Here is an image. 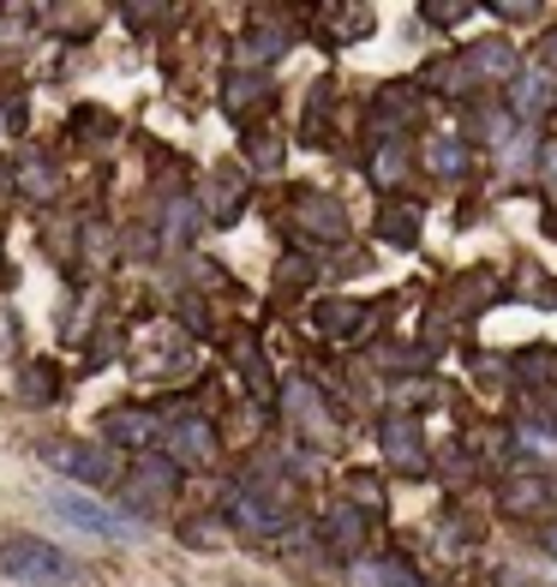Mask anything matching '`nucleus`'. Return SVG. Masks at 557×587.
Returning <instances> with one entry per match:
<instances>
[{"mask_svg": "<svg viewBox=\"0 0 557 587\" xmlns=\"http://www.w3.org/2000/svg\"><path fill=\"white\" fill-rule=\"evenodd\" d=\"M353 318H360V312H353V306H324V312H318V330H330V336H341V330H348L353 324Z\"/></svg>", "mask_w": 557, "mask_h": 587, "instance_id": "18", "label": "nucleus"}, {"mask_svg": "<svg viewBox=\"0 0 557 587\" xmlns=\"http://www.w3.org/2000/svg\"><path fill=\"white\" fill-rule=\"evenodd\" d=\"M324 533L336 540V552H360V540H365V521L353 516V509H330V521H324Z\"/></svg>", "mask_w": 557, "mask_h": 587, "instance_id": "9", "label": "nucleus"}, {"mask_svg": "<svg viewBox=\"0 0 557 587\" xmlns=\"http://www.w3.org/2000/svg\"><path fill=\"white\" fill-rule=\"evenodd\" d=\"M515 444H522V450H534V456H557V426H539V419H527L522 431H515Z\"/></svg>", "mask_w": 557, "mask_h": 587, "instance_id": "14", "label": "nucleus"}, {"mask_svg": "<svg viewBox=\"0 0 557 587\" xmlns=\"http://www.w3.org/2000/svg\"><path fill=\"white\" fill-rule=\"evenodd\" d=\"M169 492H174V474H169V468H150V474L138 480V497H132V509L156 504V497H169Z\"/></svg>", "mask_w": 557, "mask_h": 587, "instance_id": "16", "label": "nucleus"}, {"mask_svg": "<svg viewBox=\"0 0 557 587\" xmlns=\"http://www.w3.org/2000/svg\"><path fill=\"white\" fill-rule=\"evenodd\" d=\"M300 216H306V228L318 240H341V210L330 198H306V204H300Z\"/></svg>", "mask_w": 557, "mask_h": 587, "instance_id": "11", "label": "nucleus"}, {"mask_svg": "<svg viewBox=\"0 0 557 587\" xmlns=\"http://www.w3.org/2000/svg\"><path fill=\"white\" fill-rule=\"evenodd\" d=\"M0 564H7V576H19V582H43V587H60V582L79 576V569H72L48 540H36V533H19V540L0 545Z\"/></svg>", "mask_w": 557, "mask_h": 587, "instance_id": "1", "label": "nucleus"}, {"mask_svg": "<svg viewBox=\"0 0 557 587\" xmlns=\"http://www.w3.org/2000/svg\"><path fill=\"white\" fill-rule=\"evenodd\" d=\"M426 162L455 181V174H467V145H455V138H432V145H426Z\"/></svg>", "mask_w": 557, "mask_h": 587, "instance_id": "12", "label": "nucleus"}, {"mask_svg": "<svg viewBox=\"0 0 557 587\" xmlns=\"http://www.w3.org/2000/svg\"><path fill=\"white\" fill-rule=\"evenodd\" d=\"M420 19H432V24H462V19H467V7H426Z\"/></svg>", "mask_w": 557, "mask_h": 587, "instance_id": "21", "label": "nucleus"}, {"mask_svg": "<svg viewBox=\"0 0 557 587\" xmlns=\"http://www.w3.org/2000/svg\"><path fill=\"white\" fill-rule=\"evenodd\" d=\"M396 587H420V582H414V576H402V582H396Z\"/></svg>", "mask_w": 557, "mask_h": 587, "instance_id": "26", "label": "nucleus"}, {"mask_svg": "<svg viewBox=\"0 0 557 587\" xmlns=\"http://www.w3.org/2000/svg\"><path fill=\"white\" fill-rule=\"evenodd\" d=\"M546 174H552V186H557V145L546 150Z\"/></svg>", "mask_w": 557, "mask_h": 587, "instance_id": "23", "label": "nucleus"}, {"mask_svg": "<svg viewBox=\"0 0 557 587\" xmlns=\"http://www.w3.org/2000/svg\"><path fill=\"white\" fill-rule=\"evenodd\" d=\"M378 444H384V456H390L396 468H426V431L414 426L408 414L384 419V431H378Z\"/></svg>", "mask_w": 557, "mask_h": 587, "instance_id": "4", "label": "nucleus"}, {"mask_svg": "<svg viewBox=\"0 0 557 587\" xmlns=\"http://www.w3.org/2000/svg\"><path fill=\"white\" fill-rule=\"evenodd\" d=\"M108 438L114 444H150L156 438V419L138 414V407H120V414H108Z\"/></svg>", "mask_w": 557, "mask_h": 587, "instance_id": "8", "label": "nucleus"}, {"mask_svg": "<svg viewBox=\"0 0 557 587\" xmlns=\"http://www.w3.org/2000/svg\"><path fill=\"white\" fill-rule=\"evenodd\" d=\"M384 240L390 246H414V240H420V210H414V204L384 210Z\"/></svg>", "mask_w": 557, "mask_h": 587, "instance_id": "10", "label": "nucleus"}, {"mask_svg": "<svg viewBox=\"0 0 557 587\" xmlns=\"http://www.w3.org/2000/svg\"><path fill=\"white\" fill-rule=\"evenodd\" d=\"M408 569L402 564H353V587H396Z\"/></svg>", "mask_w": 557, "mask_h": 587, "instance_id": "15", "label": "nucleus"}, {"mask_svg": "<svg viewBox=\"0 0 557 587\" xmlns=\"http://www.w3.org/2000/svg\"><path fill=\"white\" fill-rule=\"evenodd\" d=\"M48 504H55V516H60V521H72V528L96 533V540H138V521L114 516V509H103L96 497H84V492L55 486V492H48Z\"/></svg>", "mask_w": 557, "mask_h": 587, "instance_id": "2", "label": "nucleus"}, {"mask_svg": "<svg viewBox=\"0 0 557 587\" xmlns=\"http://www.w3.org/2000/svg\"><path fill=\"white\" fill-rule=\"evenodd\" d=\"M240 198H246V181H240L234 169H222V181H217V204H210V216H217V222H228V216L240 210Z\"/></svg>", "mask_w": 557, "mask_h": 587, "instance_id": "13", "label": "nucleus"}, {"mask_svg": "<svg viewBox=\"0 0 557 587\" xmlns=\"http://www.w3.org/2000/svg\"><path fill=\"white\" fill-rule=\"evenodd\" d=\"M546 60H552V67H557V31L546 36Z\"/></svg>", "mask_w": 557, "mask_h": 587, "instance_id": "24", "label": "nucleus"}, {"mask_svg": "<svg viewBox=\"0 0 557 587\" xmlns=\"http://www.w3.org/2000/svg\"><path fill=\"white\" fill-rule=\"evenodd\" d=\"M462 79H515V55L510 43H479L474 55H462Z\"/></svg>", "mask_w": 557, "mask_h": 587, "instance_id": "5", "label": "nucleus"}, {"mask_svg": "<svg viewBox=\"0 0 557 587\" xmlns=\"http://www.w3.org/2000/svg\"><path fill=\"white\" fill-rule=\"evenodd\" d=\"M546 552L557 557V521H552V528H546Z\"/></svg>", "mask_w": 557, "mask_h": 587, "instance_id": "25", "label": "nucleus"}, {"mask_svg": "<svg viewBox=\"0 0 557 587\" xmlns=\"http://www.w3.org/2000/svg\"><path fill=\"white\" fill-rule=\"evenodd\" d=\"M55 468H67L72 480H91V486L114 480V462L103 450H91V444H67V450H55Z\"/></svg>", "mask_w": 557, "mask_h": 587, "instance_id": "6", "label": "nucleus"}, {"mask_svg": "<svg viewBox=\"0 0 557 587\" xmlns=\"http://www.w3.org/2000/svg\"><path fill=\"white\" fill-rule=\"evenodd\" d=\"M539 497H546V486H539V480H522V486H510V492H503V504H510V509H522V504H539Z\"/></svg>", "mask_w": 557, "mask_h": 587, "instance_id": "19", "label": "nucleus"}, {"mask_svg": "<svg viewBox=\"0 0 557 587\" xmlns=\"http://www.w3.org/2000/svg\"><path fill=\"white\" fill-rule=\"evenodd\" d=\"M372 181H384V186H396V181H402V150H396V145L378 157V174H372Z\"/></svg>", "mask_w": 557, "mask_h": 587, "instance_id": "20", "label": "nucleus"}, {"mask_svg": "<svg viewBox=\"0 0 557 587\" xmlns=\"http://www.w3.org/2000/svg\"><path fill=\"white\" fill-rule=\"evenodd\" d=\"M162 444H169V456H174L181 468H205L210 450H217V438H210L205 419H174V426L162 431Z\"/></svg>", "mask_w": 557, "mask_h": 587, "instance_id": "3", "label": "nucleus"}, {"mask_svg": "<svg viewBox=\"0 0 557 587\" xmlns=\"http://www.w3.org/2000/svg\"><path fill=\"white\" fill-rule=\"evenodd\" d=\"M546 102H552V91H546V79H539V72H515V79H510V108L522 114V120H534Z\"/></svg>", "mask_w": 557, "mask_h": 587, "instance_id": "7", "label": "nucleus"}, {"mask_svg": "<svg viewBox=\"0 0 557 587\" xmlns=\"http://www.w3.org/2000/svg\"><path fill=\"white\" fill-rule=\"evenodd\" d=\"M282 48H288V31H276V24H264V36L258 31L246 36V55L252 60H270V55H282Z\"/></svg>", "mask_w": 557, "mask_h": 587, "instance_id": "17", "label": "nucleus"}, {"mask_svg": "<svg viewBox=\"0 0 557 587\" xmlns=\"http://www.w3.org/2000/svg\"><path fill=\"white\" fill-rule=\"evenodd\" d=\"M426 395H432V384H402V390H396V402L408 407V402H426Z\"/></svg>", "mask_w": 557, "mask_h": 587, "instance_id": "22", "label": "nucleus"}]
</instances>
